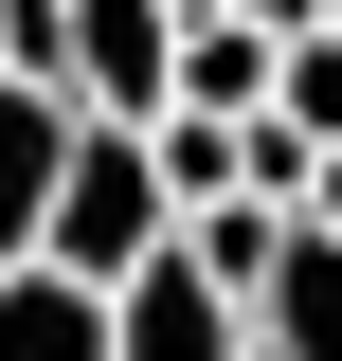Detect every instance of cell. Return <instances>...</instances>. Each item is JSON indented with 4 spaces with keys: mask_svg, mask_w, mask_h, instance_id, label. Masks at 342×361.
<instances>
[{
    "mask_svg": "<svg viewBox=\"0 0 342 361\" xmlns=\"http://www.w3.org/2000/svg\"><path fill=\"white\" fill-rule=\"evenodd\" d=\"M253 361H342V235H289L253 289Z\"/></svg>",
    "mask_w": 342,
    "mask_h": 361,
    "instance_id": "277c9868",
    "label": "cell"
},
{
    "mask_svg": "<svg viewBox=\"0 0 342 361\" xmlns=\"http://www.w3.org/2000/svg\"><path fill=\"white\" fill-rule=\"evenodd\" d=\"M108 361H253V325L216 307V289H198L180 253H144L127 289H108Z\"/></svg>",
    "mask_w": 342,
    "mask_h": 361,
    "instance_id": "3957f363",
    "label": "cell"
},
{
    "mask_svg": "<svg viewBox=\"0 0 342 361\" xmlns=\"http://www.w3.org/2000/svg\"><path fill=\"white\" fill-rule=\"evenodd\" d=\"M253 127L324 163V145H342V37H270V109H253Z\"/></svg>",
    "mask_w": 342,
    "mask_h": 361,
    "instance_id": "ba28073f",
    "label": "cell"
},
{
    "mask_svg": "<svg viewBox=\"0 0 342 361\" xmlns=\"http://www.w3.org/2000/svg\"><path fill=\"white\" fill-rule=\"evenodd\" d=\"M163 235H180V217H163V180H144V127H72V163H54V199H37V271L108 307Z\"/></svg>",
    "mask_w": 342,
    "mask_h": 361,
    "instance_id": "6da1fadb",
    "label": "cell"
},
{
    "mask_svg": "<svg viewBox=\"0 0 342 361\" xmlns=\"http://www.w3.org/2000/svg\"><path fill=\"white\" fill-rule=\"evenodd\" d=\"M163 73H180L163 0H54V109L72 127H163Z\"/></svg>",
    "mask_w": 342,
    "mask_h": 361,
    "instance_id": "7a4b0ae2",
    "label": "cell"
},
{
    "mask_svg": "<svg viewBox=\"0 0 342 361\" xmlns=\"http://www.w3.org/2000/svg\"><path fill=\"white\" fill-rule=\"evenodd\" d=\"M54 163H72V109L0 73V271H37V199H54Z\"/></svg>",
    "mask_w": 342,
    "mask_h": 361,
    "instance_id": "5b68a950",
    "label": "cell"
},
{
    "mask_svg": "<svg viewBox=\"0 0 342 361\" xmlns=\"http://www.w3.org/2000/svg\"><path fill=\"white\" fill-rule=\"evenodd\" d=\"M324 37H342V0H324Z\"/></svg>",
    "mask_w": 342,
    "mask_h": 361,
    "instance_id": "30bf717a",
    "label": "cell"
},
{
    "mask_svg": "<svg viewBox=\"0 0 342 361\" xmlns=\"http://www.w3.org/2000/svg\"><path fill=\"white\" fill-rule=\"evenodd\" d=\"M163 18H234V0H163Z\"/></svg>",
    "mask_w": 342,
    "mask_h": 361,
    "instance_id": "9c48e42d",
    "label": "cell"
},
{
    "mask_svg": "<svg viewBox=\"0 0 342 361\" xmlns=\"http://www.w3.org/2000/svg\"><path fill=\"white\" fill-rule=\"evenodd\" d=\"M0 361H108V307L54 271H0Z\"/></svg>",
    "mask_w": 342,
    "mask_h": 361,
    "instance_id": "52a82bcc",
    "label": "cell"
},
{
    "mask_svg": "<svg viewBox=\"0 0 342 361\" xmlns=\"http://www.w3.org/2000/svg\"><path fill=\"white\" fill-rule=\"evenodd\" d=\"M163 109H216V127H253V109H270V37H253V18H180Z\"/></svg>",
    "mask_w": 342,
    "mask_h": 361,
    "instance_id": "8992f818",
    "label": "cell"
}]
</instances>
